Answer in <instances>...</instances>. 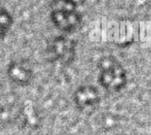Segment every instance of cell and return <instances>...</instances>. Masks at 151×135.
<instances>
[{"mask_svg": "<svg viewBox=\"0 0 151 135\" xmlns=\"http://www.w3.org/2000/svg\"><path fill=\"white\" fill-rule=\"evenodd\" d=\"M50 16L55 26L65 32L77 30L82 22V15L75 0H53Z\"/></svg>", "mask_w": 151, "mask_h": 135, "instance_id": "obj_1", "label": "cell"}, {"mask_svg": "<svg viewBox=\"0 0 151 135\" xmlns=\"http://www.w3.org/2000/svg\"><path fill=\"white\" fill-rule=\"evenodd\" d=\"M99 82L110 92H118L127 84V74L121 64L112 56H104L98 62Z\"/></svg>", "mask_w": 151, "mask_h": 135, "instance_id": "obj_2", "label": "cell"}, {"mask_svg": "<svg viewBox=\"0 0 151 135\" xmlns=\"http://www.w3.org/2000/svg\"><path fill=\"white\" fill-rule=\"evenodd\" d=\"M75 42L65 37L55 38L50 44L48 54L50 59L63 65L70 64L75 55Z\"/></svg>", "mask_w": 151, "mask_h": 135, "instance_id": "obj_3", "label": "cell"}, {"mask_svg": "<svg viewBox=\"0 0 151 135\" xmlns=\"http://www.w3.org/2000/svg\"><path fill=\"white\" fill-rule=\"evenodd\" d=\"M74 101L76 106L81 109L90 108L99 103V92L94 86H81L74 93Z\"/></svg>", "mask_w": 151, "mask_h": 135, "instance_id": "obj_4", "label": "cell"}, {"mask_svg": "<svg viewBox=\"0 0 151 135\" xmlns=\"http://www.w3.org/2000/svg\"><path fill=\"white\" fill-rule=\"evenodd\" d=\"M7 73L10 78L19 85H26L32 78V70L25 61L11 62L8 67Z\"/></svg>", "mask_w": 151, "mask_h": 135, "instance_id": "obj_5", "label": "cell"}, {"mask_svg": "<svg viewBox=\"0 0 151 135\" xmlns=\"http://www.w3.org/2000/svg\"><path fill=\"white\" fill-rule=\"evenodd\" d=\"M1 19H0V33L1 37L3 38L7 32L10 30L13 23V19L11 15L7 10L2 8L1 9Z\"/></svg>", "mask_w": 151, "mask_h": 135, "instance_id": "obj_6", "label": "cell"}]
</instances>
